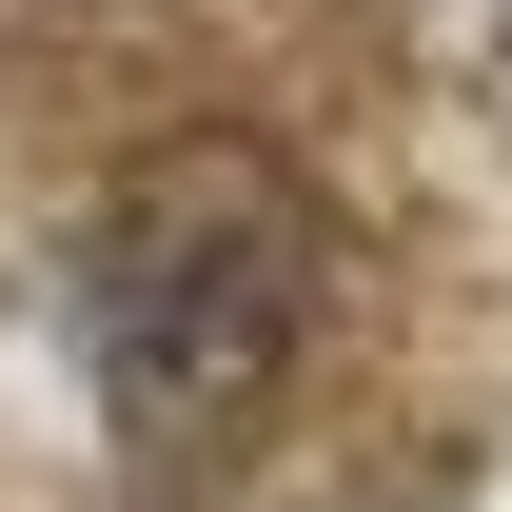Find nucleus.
<instances>
[{
  "mask_svg": "<svg viewBox=\"0 0 512 512\" xmlns=\"http://www.w3.org/2000/svg\"><path fill=\"white\" fill-rule=\"evenodd\" d=\"M296 316H316V237L296 197L256 178H158L119 237L79 256V355L158 453H217L256 394L296 375Z\"/></svg>",
  "mask_w": 512,
  "mask_h": 512,
  "instance_id": "obj_1",
  "label": "nucleus"
}]
</instances>
